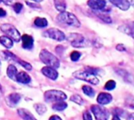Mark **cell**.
I'll return each mask as SVG.
<instances>
[{"label": "cell", "instance_id": "6da1fadb", "mask_svg": "<svg viewBox=\"0 0 134 120\" xmlns=\"http://www.w3.org/2000/svg\"><path fill=\"white\" fill-rule=\"evenodd\" d=\"M40 58L43 63L54 69L58 68L60 67L59 59L47 49L41 50L40 53Z\"/></svg>", "mask_w": 134, "mask_h": 120}, {"label": "cell", "instance_id": "7a4b0ae2", "mask_svg": "<svg viewBox=\"0 0 134 120\" xmlns=\"http://www.w3.org/2000/svg\"><path fill=\"white\" fill-rule=\"evenodd\" d=\"M57 20L62 24L73 26L75 28H79L81 26V22L72 13L70 12H62L57 16Z\"/></svg>", "mask_w": 134, "mask_h": 120}, {"label": "cell", "instance_id": "3957f363", "mask_svg": "<svg viewBox=\"0 0 134 120\" xmlns=\"http://www.w3.org/2000/svg\"><path fill=\"white\" fill-rule=\"evenodd\" d=\"M0 29L2 32H3L5 34L7 35L8 37H10L12 40L14 42H19L21 40V34L18 32V30L12 25L10 24H3L0 25Z\"/></svg>", "mask_w": 134, "mask_h": 120}, {"label": "cell", "instance_id": "277c9868", "mask_svg": "<svg viewBox=\"0 0 134 120\" xmlns=\"http://www.w3.org/2000/svg\"><path fill=\"white\" fill-rule=\"evenodd\" d=\"M44 99L47 102H60L67 99V96L59 90H48L44 92Z\"/></svg>", "mask_w": 134, "mask_h": 120}, {"label": "cell", "instance_id": "5b68a950", "mask_svg": "<svg viewBox=\"0 0 134 120\" xmlns=\"http://www.w3.org/2000/svg\"><path fill=\"white\" fill-rule=\"evenodd\" d=\"M73 76L79 80H82L85 81H87L92 85H98L99 83V80L97 78V77L96 75H93L87 71H83V70H78L76 71L73 74Z\"/></svg>", "mask_w": 134, "mask_h": 120}, {"label": "cell", "instance_id": "8992f818", "mask_svg": "<svg viewBox=\"0 0 134 120\" xmlns=\"http://www.w3.org/2000/svg\"><path fill=\"white\" fill-rule=\"evenodd\" d=\"M67 40L70 42L71 45L74 47H84L88 45L86 39L83 35L80 33H70L67 37Z\"/></svg>", "mask_w": 134, "mask_h": 120}, {"label": "cell", "instance_id": "52a82bcc", "mask_svg": "<svg viewBox=\"0 0 134 120\" xmlns=\"http://www.w3.org/2000/svg\"><path fill=\"white\" fill-rule=\"evenodd\" d=\"M91 111L94 114L96 120H108L110 112L104 107L101 105H92L91 107Z\"/></svg>", "mask_w": 134, "mask_h": 120}, {"label": "cell", "instance_id": "ba28073f", "mask_svg": "<svg viewBox=\"0 0 134 120\" xmlns=\"http://www.w3.org/2000/svg\"><path fill=\"white\" fill-rule=\"evenodd\" d=\"M43 36L46 37H49L51 39H53L57 41H62L65 39V35L63 32L58 29H49L46 30L43 33Z\"/></svg>", "mask_w": 134, "mask_h": 120}, {"label": "cell", "instance_id": "9c48e42d", "mask_svg": "<svg viewBox=\"0 0 134 120\" xmlns=\"http://www.w3.org/2000/svg\"><path fill=\"white\" fill-rule=\"evenodd\" d=\"M118 29L128 35L129 36H131L132 38L134 39V21H131V22H129L127 24H124V25H120Z\"/></svg>", "mask_w": 134, "mask_h": 120}, {"label": "cell", "instance_id": "30bf717a", "mask_svg": "<svg viewBox=\"0 0 134 120\" xmlns=\"http://www.w3.org/2000/svg\"><path fill=\"white\" fill-rule=\"evenodd\" d=\"M106 5V0H88V6L93 10H103Z\"/></svg>", "mask_w": 134, "mask_h": 120}, {"label": "cell", "instance_id": "8fae6325", "mask_svg": "<svg viewBox=\"0 0 134 120\" xmlns=\"http://www.w3.org/2000/svg\"><path fill=\"white\" fill-rule=\"evenodd\" d=\"M109 2L121 10L126 11L130 8V2L129 0H109Z\"/></svg>", "mask_w": 134, "mask_h": 120}, {"label": "cell", "instance_id": "7c38bea8", "mask_svg": "<svg viewBox=\"0 0 134 120\" xmlns=\"http://www.w3.org/2000/svg\"><path fill=\"white\" fill-rule=\"evenodd\" d=\"M20 100H21V96H20V94H18L17 92L10 93L6 98V103H7V105L9 107H11L17 106L18 103L20 102Z\"/></svg>", "mask_w": 134, "mask_h": 120}, {"label": "cell", "instance_id": "4fadbf2b", "mask_svg": "<svg viewBox=\"0 0 134 120\" xmlns=\"http://www.w3.org/2000/svg\"><path fill=\"white\" fill-rule=\"evenodd\" d=\"M41 72L43 75H45L46 77H47L48 78H50L53 81L56 80L58 77V74L56 71V70L52 67H46L42 68Z\"/></svg>", "mask_w": 134, "mask_h": 120}, {"label": "cell", "instance_id": "5bb4252c", "mask_svg": "<svg viewBox=\"0 0 134 120\" xmlns=\"http://www.w3.org/2000/svg\"><path fill=\"white\" fill-rule=\"evenodd\" d=\"M21 40H22V47L23 48L29 50L33 47L34 40H33L32 36L27 35V34H24L23 36H21Z\"/></svg>", "mask_w": 134, "mask_h": 120}, {"label": "cell", "instance_id": "9a60e30c", "mask_svg": "<svg viewBox=\"0 0 134 120\" xmlns=\"http://www.w3.org/2000/svg\"><path fill=\"white\" fill-rule=\"evenodd\" d=\"M112 96L110 93L100 92L97 96V102L101 105H106L110 103L112 101Z\"/></svg>", "mask_w": 134, "mask_h": 120}, {"label": "cell", "instance_id": "2e32d148", "mask_svg": "<svg viewBox=\"0 0 134 120\" xmlns=\"http://www.w3.org/2000/svg\"><path fill=\"white\" fill-rule=\"evenodd\" d=\"M18 114L24 120H37L34 115L28 110L25 108H20L18 110Z\"/></svg>", "mask_w": 134, "mask_h": 120}, {"label": "cell", "instance_id": "e0dca14e", "mask_svg": "<svg viewBox=\"0 0 134 120\" xmlns=\"http://www.w3.org/2000/svg\"><path fill=\"white\" fill-rule=\"evenodd\" d=\"M117 74H118L125 81L128 82V83H132L133 81V78L132 77V75L127 72L125 70H123V69H116L115 70Z\"/></svg>", "mask_w": 134, "mask_h": 120}, {"label": "cell", "instance_id": "ac0fdd59", "mask_svg": "<svg viewBox=\"0 0 134 120\" xmlns=\"http://www.w3.org/2000/svg\"><path fill=\"white\" fill-rule=\"evenodd\" d=\"M16 81L23 83V84H28L31 81V77L25 72L21 71L20 73H18V74H17Z\"/></svg>", "mask_w": 134, "mask_h": 120}, {"label": "cell", "instance_id": "d6986e66", "mask_svg": "<svg viewBox=\"0 0 134 120\" xmlns=\"http://www.w3.org/2000/svg\"><path fill=\"white\" fill-rule=\"evenodd\" d=\"M0 43L3 44L7 49L11 48L13 47V45H14L13 40L10 37H8L7 36H0Z\"/></svg>", "mask_w": 134, "mask_h": 120}, {"label": "cell", "instance_id": "ffe728a7", "mask_svg": "<svg viewBox=\"0 0 134 120\" xmlns=\"http://www.w3.org/2000/svg\"><path fill=\"white\" fill-rule=\"evenodd\" d=\"M7 76L10 79L16 81V77L18 74V70L14 65H9V67H7Z\"/></svg>", "mask_w": 134, "mask_h": 120}, {"label": "cell", "instance_id": "44dd1931", "mask_svg": "<svg viewBox=\"0 0 134 120\" xmlns=\"http://www.w3.org/2000/svg\"><path fill=\"white\" fill-rule=\"evenodd\" d=\"M54 7L57 10H58L60 13L65 11L66 9V2L65 0H54Z\"/></svg>", "mask_w": 134, "mask_h": 120}, {"label": "cell", "instance_id": "7402d4cb", "mask_svg": "<svg viewBox=\"0 0 134 120\" xmlns=\"http://www.w3.org/2000/svg\"><path fill=\"white\" fill-rule=\"evenodd\" d=\"M34 24L36 26L39 27V28H45L47 26L48 22L46 18H36L34 21Z\"/></svg>", "mask_w": 134, "mask_h": 120}, {"label": "cell", "instance_id": "603a6c76", "mask_svg": "<svg viewBox=\"0 0 134 120\" xmlns=\"http://www.w3.org/2000/svg\"><path fill=\"white\" fill-rule=\"evenodd\" d=\"M67 107V103H65L64 101H60V102H57L56 103H54L52 107V108L54 111H64L65 108Z\"/></svg>", "mask_w": 134, "mask_h": 120}, {"label": "cell", "instance_id": "cb8c5ba5", "mask_svg": "<svg viewBox=\"0 0 134 120\" xmlns=\"http://www.w3.org/2000/svg\"><path fill=\"white\" fill-rule=\"evenodd\" d=\"M82 90H83L84 93L85 95H87L88 96H89V97H93L95 96V90L90 86L84 85L82 87Z\"/></svg>", "mask_w": 134, "mask_h": 120}, {"label": "cell", "instance_id": "d4e9b609", "mask_svg": "<svg viewBox=\"0 0 134 120\" xmlns=\"http://www.w3.org/2000/svg\"><path fill=\"white\" fill-rule=\"evenodd\" d=\"M34 108L39 114H43L47 111V107L42 103H36L34 105Z\"/></svg>", "mask_w": 134, "mask_h": 120}, {"label": "cell", "instance_id": "484cf974", "mask_svg": "<svg viewBox=\"0 0 134 120\" xmlns=\"http://www.w3.org/2000/svg\"><path fill=\"white\" fill-rule=\"evenodd\" d=\"M70 100L76 103L78 105H82L84 103V100H83L82 97L80 95H77V94H74L72 96H70Z\"/></svg>", "mask_w": 134, "mask_h": 120}, {"label": "cell", "instance_id": "4316f807", "mask_svg": "<svg viewBox=\"0 0 134 120\" xmlns=\"http://www.w3.org/2000/svg\"><path fill=\"white\" fill-rule=\"evenodd\" d=\"M125 106L131 108V109H134V96H129L125 99Z\"/></svg>", "mask_w": 134, "mask_h": 120}, {"label": "cell", "instance_id": "83f0119b", "mask_svg": "<svg viewBox=\"0 0 134 120\" xmlns=\"http://www.w3.org/2000/svg\"><path fill=\"white\" fill-rule=\"evenodd\" d=\"M16 62H18L21 66H22V67H23L25 69H26L27 70H31L32 69V65H31L30 63H27V62H25V61H23V60H21V59L17 58Z\"/></svg>", "mask_w": 134, "mask_h": 120}, {"label": "cell", "instance_id": "f1b7e54d", "mask_svg": "<svg viewBox=\"0 0 134 120\" xmlns=\"http://www.w3.org/2000/svg\"><path fill=\"white\" fill-rule=\"evenodd\" d=\"M3 54H4V56L6 57V58L7 59V60H17V56L14 54H13L12 52H10V51H3Z\"/></svg>", "mask_w": 134, "mask_h": 120}, {"label": "cell", "instance_id": "f546056e", "mask_svg": "<svg viewBox=\"0 0 134 120\" xmlns=\"http://www.w3.org/2000/svg\"><path fill=\"white\" fill-rule=\"evenodd\" d=\"M116 87V82L113 80H110L108 81L106 84H105V86H104V89L106 90H108V91H110V90H113L114 88Z\"/></svg>", "mask_w": 134, "mask_h": 120}, {"label": "cell", "instance_id": "4dcf8cb0", "mask_svg": "<svg viewBox=\"0 0 134 120\" xmlns=\"http://www.w3.org/2000/svg\"><path fill=\"white\" fill-rule=\"evenodd\" d=\"M81 56V54L79 51H74L70 54V59L72 60L73 62H77V61H78V60H79Z\"/></svg>", "mask_w": 134, "mask_h": 120}, {"label": "cell", "instance_id": "1f68e13d", "mask_svg": "<svg viewBox=\"0 0 134 120\" xmlns=\"http://www.w3.org/2000/svg\"><path fill=\"white\" fill-rule=\"evenodd\" d=\"M98 18H99L102 21H103L104 22L107 23V24H110L112 22V19L110 18V16H107L104 14H97Z\"/></svg>", "mask_w": 134, "mask_h": 120}, {"label": "cell", "instance_id": "d6a6232c", "mask_svg": "<svg viewBox=\"0 0 134 120\" xmlns=\"http://www.w3.org/2000/svg\"><path fill=\"white\" fill-rule=\"evenodd\" d=\"M85 71H87L93 75L98 74L99 72V70L97 68H94V67H85Z\"/></svg>", "mask_w": 134, "mask_h": 120}, {"label": "cell", "instance_id": "836d02e7", "mask_svg": "<svg viewBox=\"0 0 134 120\" xmlns=\"http://www.w3.org/2000/svg\"><path fill=\"white\" fill-rule=\"evenodd\" d=\"M13 8H14V10L15 11V13L19 14L21 11V10L23 9V5L21 3H15L13 5Z\"/></svg>", "mask_w": 134, "mask_h": 120}, {"label": "cell", "instance_id": "e575fe53", "mask_svg": "<svg viewBox=\"0 0 134 120\" xmlns=\"http://www.w3.org/2000/svg\"><path fill=\"white\" fill-rule=\"evenodd\" d=\"M114 114L115 115H118V117L119 116H124L125 115V111H123L121 108H115L114 111Z\"/></svg>", "mask_w": 134, "mask_h": 120}, {"label": "cell", "instance_id": "d590c367", "mask_svg": "<svg viewBox=\"0 0 134 120\" xmlns=\"http://www.w3.org/2000/svg\"><path fill=\"white\" fill-rule=\"evenodd\" d=\"M83 120H92V115H91V114H90L89 111H85L83 113Z\"/></svg>", "mask_w": 134, "mask_h": 120}, {"label": "cell", "instance_id": "8d00e7d4", "mask_svg": "<svg viewBox=\"0 0 134 120\" xmlns=\"http://www.w3.org/2000/svg\"><path fill=\"white\" fill-rule=\"evenodd\" d=\"M25 3L29 6V7H32V8H36V9H41V7L39 5V4H35V3H30V2H29V1H25Z\"/></svg>", "mask_w": 134, "mask_h": 120}, {"label": "cell", "instance_id": "74e56055", "mask_svg": "<svg viewBox=\"0 0 134 120\" xmlns=\"http://www.w3.org/2000/svg\"><path fill=\"white\" fill-rule=\"evenodd\" d=\"M116 49H117L118 51H126V48H125V45L122 44V43L118 44V45L116 46Z\"/></svg>", "mask_w": 134, "mask_h": 120}, {"label": "cell", "instance_id": "f35d334b", "mask_svg": "<svg viewBox=\"0 0 134 120\" xmlns=\"http://www.w3.org/2000/svg\"><path fill=\"white\" fill-rule=\"evenodd\" d=\"M7 15V12L4 9L0 8V18H3Z\"/></svg>", "mask_w": 134, "mask_h": 120}, {"label": "cell", "instance_id": "ab89813d", "mask_svg": "<svg viewBox=\"0 0 134 120\" xmlns=\"http://www.w3.org/2000/svg\"><path fill=\"white\" fill-rule=\"evenodd\" d=\"M49 120H62V118L59 117V116H58V115H52V116H51L50 117V118H49Z\"/></svg>", "mask_w": 134, "mask_h": 120}, {"label": "cell", "instance_id": "60d3db41", "mask_svg": "<svg viewBox=\"0 0 134 120\" xmlns=\"http://www.w3.org/2000/svg\"><path fill=\"white\" fill-rule=\"evenodd\" d=\"M14 2V0H4V3L6 4V5H8V6H11L12 5V3Z\"/></svg>", "mask_w": 134, "mask_h": 120}, {"label": "cell", "instance_id": "b9f144b4", "mask_svg": "<svg viewBox=\"0 0 134 120\" xmlns=\"http://www.w3.org/2000/svg\"><path fill=\"white\" fill-rule=\"evenodd\" d=\"M126 120H134V113H131L126 118Z\"/></svg>", "mask_w": 134, "mask_h": 120}, {"label": "cell", "instance_id": "7bdbcfd3", "mask_svg": "<svg viewBox=\"0 0 134 120\" xmlns=\"http://www.w3.org/2000/svg\"><path fill=\"white\" fill-rule=\"evenodd\" d=\"M112 120H121V119H120V118L118 115H115L114 114V117H113V118H112Z\"/></svg>", "mask_w": 134, "mask_h": 120}, {"label": "cell", "instance_id": "ee69618b", "mask_svg": "<svg viewBox=\"0 0 134 120\" xmlns=\"http://www.w3.org/2000/svg\"><path fill=\"white\" fill-rule=\"evenodd\" d=\"M32 1H34V2H36V3H41L43 0H32Z\"/></svg>", "mask_w": 134, "mask_h": 120}, {"label": "cell", "instance_id": "f6af8a7d", "mask_svg": "<svg viewBox=\"0 0 134 120\" xmlns=\"http://www.w3.org/2000/svg\"><path fill=\"white\" fill-rule=\"evenodd\" d=\"M4 2V0H0V3H3Z\"/></svg>", "mask_w": 134, "mask_h": 120}, {"label": "cell", "instance_id": "bcb514c9", "mask_svg": "<svg viewBox=\"0 0 134 120\" xmlns=\"http://www.w3.org/2000/svg\"><path fill=\"white\" fill-rule=\"evenodd\" d=\"M0 67H1V61H0Z\"/></svg>", "mask_w": 134, "mask_h": 120}]
</instances>
